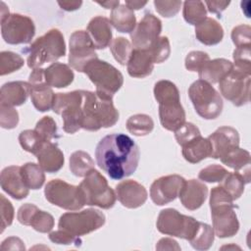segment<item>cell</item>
<instances>
[{
  "label": "cell",
  "instance_id": "6da1fadb",
  "mask_svg": "<svg viewBox=\"0 0 251 251\" xmlns=\"http://www.w3.org/2000/svg\"><path fill=\"white\" fill-rule=\"evenodd\" d=\"M96 163L113 179H123L133 174L138 166L140 152L128 135L113 133L104 136L95 149Z\"/></svg>",
  "mask_w": 251,
  "mask_h": 251
},
{
  "label": "cell",
  "instance_id": "7a4b0ae2",
  "mask_svg": "<svg viewBox=\"0 0 251 251\" xmlns=\"http://www.w3.org/2000/svg\"><path fill=\"white\" fill-rule=\"evenodd\" d=\"M81 128L97 131L101 127L113 126L119 121V112L115 108L113 98L98 92L82 90Z\"/></svg>",
  "mask_w": 251,
  "mask_h": 251
},
{
  "label": "cell",
  "instance_id": "3957f363",
  "mask_svg": "<svg viewBox=\"0 0 251 251\" xmlns=\"http://www.w3.org/2000/svg\"><path fill=\"white\" fill-rule=\"evenodd\" d=\"M154 96L159 103L161 125L170 131H176L185 123V111L180 104L178 88L174 82L162 79L154 85Z\"/></svg>",
  "mask_w": 251,
  "mask_h": 251
},
{
  "label": "cell",
  "instance_id": "277c9868",
  "mask_svg": "<svg viewBox=\"0 0 251 251\" xmlns=\"http://www.w3.org/2000/svg\"><path fill=\"white\" fill-rule=\"evenodd\" d=\"M210 209L214 233L220 238L231 237L239 229L233 200L222 186H215L210 193Z\"/></svg>",
  "mask_w": 251,
  "mask_h": 251
},
{
  "label": "cell",
  "instance_id": "5b68a950",
  "mask_svg": "<svg viewBox=\"0 0 251 251\" xmlns=\"http://www.w3.org/2000/svg\"><path fill=\"white\" fill-rule=\"evenodd\" d=\"M25 52L27 54L26 63L30 69H37L46 63L55 62L66 55L64 35L59 29L52 28L33 41Z\"/></svg>",
  "mask_w": 251,
  "mask_h": 251
},
{
  "label": "cell",
  "instance_id": "8992f818",
  "mask_svg": "<svg viewBox=\"0 0 251 251\" xmlns=\"http://www.w3.org/2000/svg\"><path fill=\"white\" fill-rule=\"evenodd\" d=\"M251 62H234L229 73L219 82L221 94L240 107L250 100Z\"/></svg>",
  "mask_w": 251,
  "mask_h": 251
},
{
  "label": "cell",
  "instance_id": "52a82bcc",
  "mask_svg": "<svg viewBox=\"0 0 251 251\" xmlns=\"http://www.w3.org/2000/svg\"><path fill=\"white\" fill-rule=\"evenodd\" d=\"M188 96L201 118L214 120L222 114L223 99L211 83L202 79L194 81L188 88Z\"/></svg>",
  "mask_w": 251,
  "mask_h": 251
},
{
  "label": "cell",
  "instance_id": "ba28073f",
  "mask_svg": "<svg viewBox=\"0 0 251 251\" xmlns=\"http://www.w3.org/2000/svg\"><path fill=\"white\" fill-rule=\"evenodd\" d=\"M83 73L95 84L96 92L107 97L113 98L124 83L122 73L113 65L98 58L91 60L85 66Z\"/></svg>",
  "mask_w": 251,
  "mask_h": 251
},
{
  "label": "cell",
  "instance_id": "9c48e42d",
  "mask_svg": "<svg viewBox=\"0 0 251 251\" xmlns=\"http://www.w3.org/2000/svg\"><path fill=\"white\" fill-rule=\"evenodd\" d=\"M78 186L86 205L110 209L116 203V193L109 186L105 176L95 169L84 176Z\"/></svg>",
  "mask_w": 251,
  "mask_h": 251
},
{
  "label": "cell",
  "instance_id": "30bf717a",
  "mask_svg": "<svg viewBox=\"0 0 251 251\" xmlns=\"http://www.w3.org/2000/svg\"><path fill=\"white\" fill-rule=\"evenodd\" d=\"M82 90L56 93L52 110L63 119V129L70 134L81 128Z\"/></svg>",
  "mask_w": 251,
  "mask_h": 251
},
{
  "label": "cell",
  "instance_id": "8fae6325",
  "mask_svg": "<svg viewBox=\"0 0 251 251\" xmlns=\"http://www.w3.org/2000/svg\"><path fill=\"white\" fill-rule=\"evenodd\" d=\"M200 222L194 218L180 214L177 210L167 208L162 210L157 218V229L167 235L190 240L197 232Z\"/></svg>",
  "mask_w": 251,
  "mask_h": 251
},
{
  "label": "cell",
  "instance_id": "7c38bea8",
  "mask_svg": "<svg viewBox=\"0 0 251 251\" xmlns=\"http://www.w3.org/2000/svg\"><path fill=\"white\" fill-rule=\"evenodd\" d=\"M105 222V215L101 211L89 208L80 212L63 214L59 219L58 226L74 235L81 236L97 230Z\"/></svg>",
  "mask_w": 251,
  "mask_h": 251
},
{
  "label": "cell",
  "instance_id": "4fadbf2b",
  "mask_svg": "<svg viewBox=\"0 0 251 251\" xmlns=\"http://www.w3.org/2000/svg\"><path fill=\"white\" fill-rule=\"evenodd\" d=\"M44 195L51 204L69 211L79 210L85 205L79 186L72 185L59 178L47 182Z\"/></svg>",
  "mask_w": 251,
  "mask_h": 251
},
{
  "label": "cell",
  "instance_id": "5bb4252c",
  "mask_svg": "<svg viewBox=\"0 0 251 251\" xmlns=\"http://www.w3.org/2000/svg\"><path fill=\"white\" fill-rule=\"evenodd\" d=\"M1 34L8 44L29 43L35 34V25L27 16L10 14L1 20Z\"/></svg>",
  "mask_w": 251,
  "mask_h": 251
},
{
  "label": "cell",
  "instance_id": "9a60e30c",
  "mask_svg": "<svg viewBox=\"0 0 251 251\" xmlns=\"http://www.w3.org/2000/svg\"><path fill=\"white\" fill-rule=\"evenodd\" d=\"M95 46L85 30H75L70 37L69 65L79 73H83L85 66L93 59L98 58Z\"/></svg>",
  "mask_w": 251,
  "mask_h": 251
},
{
  "label": "cell",
  "instance_id": "2e32d148",
  "mask_svg": "<svg viewBox=\"0 0 251 251\" xmlns=\"http://www.w3.org/2000/svg\"><path fill=\"white\" fill-rule=\"evenodd\" d=\"M162 31V22L151 13H147L130 32L134 49H148L159 37Z\"/></svg>",
  "mask_w": 251,
  "mask_h": 251
},
{
  "label": "cell",
  "instance_id": "e0dca14e",
  "mask_svg": "<svg viewBox=\"0 0 251 251\" xmlns=\"http://www.w3.org/2000/svg\"><path fill=\"white\" fill-rule=\"evenodd\" d=\"M185 179L178 175L161 176L153 181L150 187V198L159 206L174 201L185 183Z\"/></svg>",
  "mask_w": 251,
  "mask_h": 251
},
{
  "label": "cell",
  "instance_id": "ac0fdd59",
  "mask_svg": "<svg viewBox=\"0 0 251 251\" xmlns=\"http://www.w3.org/2000/svg\"><path fill=\"white\" fill-rule=\"evenodd\" d=\"M116 195L121 204L128 209L142 206L148 197L146 188L133 179H126L117 184Z\"/></svg>",
  "mask_w": 251,
  "mask_h": 251
},
{
  "label": "cell",
  "instance_id": "d6986e66",
  "mask_svg": "<svg viewBox=\"0 0 251 251\" xmlns=\"http://www.w3.org/2000/svg\"><path fill=\"white\" fill-rule=\"evenodd\" d=\"M212 146L211 158L220 159L229 150L239 146L238 131L231 126H221L207 137Z\"/></svg>",
  "mask_w": 251,
  "mask_h": 251
},
{
  "label": "cell",
  "instance_id": "ffe728a7",
  "mask_svg": "<svg viewBox=\"0 0 251 251\" xmlns=\"http://www.w3.org/2000/svg\"><path fill=\"white\" fill-rule=\"evenodd\" d=\"M1 188L11 197L17 200L25 198L29 193V188L24 182L21 167L10 166L2 170L0 176Z\"/></svg>",
  "mask_w": 251,
  "mask_h": 251
},
{
  "label": "cell",
  "instance_id": "44dd1931",
  "mask_svg": "<svg viewBox=\"0 0 251 251\" xmlns=\"http://www.w3.org/2000/svg\"><path fill=\"white\" fill-rule=\"evenodd\" d=\"M30 92L31 86L28 82L22 80L7 82L0 89V105L21 106L26 102Z\"/></svg>",
  "mask_w": 251,
  "mask_h": 251
},
{
  "label": "cell",
  "instance_id": "7402d4cb",
  "mask_svg": "<svg viewBox=\"0 0 251 251\" xmlns=\"http://www.w3.org/2000/svg\"><path fill=\"white\" fill-rule=\"evenodd\" d=\"M208 195V187L197 179L186 180L179 192L181 204L190 211L197 210L205 202Z\"/></svg>",
  "mask_w": 251,
  "mask_h": 251
},
{
  "label": "cell",
  "instance_id": "603a6c76",
  "mask_svg": "<svg viewBox=\"0 0 251 251\" xmlns=\"http://www.w3.org/2000/svg\"><path fill=\"white\" fill-rule=\"evenodd\" d=\"M35 156L39 166L47 173H57L64 166L63 152L57 144L51 141H45Z\"/></svg>",
  "mask_w": 251,
  "mask_h": 251
},
{
  "label": "cell",
  "instance_id": "cb8c5ba5",
  "mask_svg": "<svg viewBox=\"0 0 251 251\" xmlns=\"http://www.w3.org/2000/svg\"><path fill=\"white\" fill-rule=\"evenodd\" d=\"M109 19L96 16L90 20L87 25V33L89 34L96 49H105L112 42V27Z\"/></svg>",
  "mask_w": 251,
  "mask_h": 251
},
{
  "label": "cell",
  "instance_id": "d4e9b609",
  "mask_svg": "<svg viewBox=\"0 0 251 251\" xmlns=\"http://www.w3.org/2000/svg\"><path fill=\"white\" fill-rule=\"evenodd\" d=\"M154 61L148 49H134L126 64L127 73L132 77L143 78L151 75Z\"/></svg>",
  "mask_w": 251,
  "mask_h": 251
},
{
  "label": "cell",
  "instance_id": "484cf974",
  "mask_svg": "<svg viewBox=\"0 0 251 251\" xmlns=\"http://www.w3.org/2000/svg\"><path fill=\"white\" fill-rule=\"evenodd\" d=\"M44 76L46 84L50 87L63 88L69 86L75 75L70 66L63 63H52L49 67L44 69Z\"/></svg>",
  "mask_w": 251,
  "mask_h": 251
},
{
  "label": "cell",
  "instance_id": "4316f807",
  "mask_svg": "<svg viewBox=\"0 0 251 251\" xmlns=\"http://www.w3.org/2000/svg\"><path fill=\"white\" fill-rule=\"evenodd\" d=\"M195 36L204 45H216L224 37V28L215 19L207 17L203 22L195 25Z\"/></svg>",
  "mask_w": 251,
  "mask_h": 251
},
{
  "label": "cell",
  "instance_id": "83f0119b",
  "mask_svg": "<svg viewBox=\"0 0 251 251\" xmlns=\"http://www.w3.org/2000/svg\"><path fill=\"white\" fill-rule=\"evenodd\" d=\"M232 63L224 58L209 60L198 72L199 78L209 83H219L231 70Z\"/></svg>",
  "mask_w": 251,
  "mask_h": 251
},
{
  "label": "cell",
  "instance_id": "f1b7e54d",
  "mask_svg": "<svg viewBox=\"0 0 251 251\" xmlns=\"http://www.w3.org/2000/svg\"><path fill=\"white\" fill-rule=\"evenodd\" d=\"M212 153V146L208 138L199 135L182 146L183 158L191 163L196 164L202 160L210 157Z\"/></svg>",
  "mask_w": 251,
  "mask_h": 251
},
{
  "label": "cell",
  "instance_id": "f546056e",
  "mask_svg": "<svg viewBox=\"0 0 251 251\" xmlns=\"http://www.w3.org/2000/svg\"><path fill=\"white\" fill-rule=\"evenodd\" d=\"M110 22L118 31L125 33H130L136 25V18L133 11L124 4H120L112 10Z\"/></svg>",
  "mask_w": 251,
  "mask_h": 251
},
{
  "label": "cell",
  "instance_id": "4dcf8cb0",
  "mask_svg": "<svg viewBox=\"0 0 251 251\" xmlns=\"http://www.w3.org/2000/svg\"><path fill=\"white\" fill-rule=\"evenodd\" d=\"M55 94L47 84L31 86L30 98L34 108L39 112H46L52 109Z\"/></svg>",
  "mask_w": 251,
  "mask_h": 251
},
{
  "label": "cell",
  "instance_id": "1f68e13d",
  "mask_svg": "<svg viewBox=\"0 0 251 251\" xmlns=\"http://www.w3.org/2000/svg\"><path fill=\"white\" fill-rule=\"evenodd\" d=\"M70 170L75 176H85L94 170V161L88 153L81 150L75 151L70 157Z\"/></svg>",
  "mask_w": 251,
  "mask_h": 251
},
{
  "label": "cell",
  "instance_id": "d6a6232c",
  "mask_svg": "<svg viewBox=\"0 0 251 251\" xmlns=\"http://www.w3.org/2000/svg\"><path fill=\"white\" fill-rule=\"evenodd\" d=\"M44 170L35 163H26L21 167L24 182L29 189H39L45 181Z\"/></svg>",
  "mask_w": 251,
  "mask_h": 251
},
{
  "label": "cell",
  "instance_id": "836d02e7",
  "mask_svg": "<svg viewBox=\"0 0 251 251\" xmlns=\"http://www.w3.org/2000/svg\"><path fill=\"white\" fill-rule=\"evenodd\" d=\"M127 130L135 136H145L154 128L152 118L145 114H136L129 117L126 121Z\"/></svg>",
  "mask_w": 251,
  "mask_h": 251
},
{
  "label": "cell",
  "instance_id": "e575fe53",
  "mask_svg": "<svg viewBox=\"0 0 251 251\" xmlns=\"http://www.w3.org/2000/svg\"><path fill=\"white\" fill-rule=\"evenodd\" d=\"M220 159L223 164L235 170L236 172L249 167L251 162L250 153L247 150L240 148L239 146L229 150Z\"/></svg>",
  "mask_w": 251,
  "mask_h": 251
},
{
  "label": "cell",
  "instance_id": "d590c367",
  "mask_svg": "<svg viewBox=\"0 0 251 251\" xmlns=\"http://www.w3.org/2000/svg\"><path fill=\"white\" fill-rule=\"evenodd\" d=\"M183 18L186 23L197 25L207 18V10L202 1L183 2Z\"/></svg>",
  "mask_w": 251,
  "mask_h": 251
},
{
  "label": "cell",
  "instance_id": "8d00e7d4",
  "mask_svg": "<svg viewBox=\"0 0 251 251\" xmlns=\"http://www.w3.org/2000/svg\"><path fill=\"white\" fill-rule=\"evenodd\" d=\"M214 237L215 233L213 227L208 224L200 222L196 234L189 240V242L194 249L199 251H205L212 246L214 242Z\"/></svg>",
  "mask_w": 251,
  "mask_h": 251
},
{
  "label": "cell",
  "instance_id": "74e56055",
  "mask_svg": "<svg viewBox=\"0 0 251 251\" xmlns=\"http://www.w3.org/2000/svg\"><path fill=\"white\" fill-rule=\"evenodd\" d=\"M245 183L247 182L242 174H240L239 172H229L225 179L222 181L221 185L226 190V192L234 201L242 195Z\"/></svg>",
  "mask_w": 251,
  "mask_h": 251
},
{
  "label": "cell",
  "instance_id": "f35d334b",
  "mask_svg": "<svg viewBox=\"0 0 251 251\" xmlns=\"http://www.w3.org/2000/svg\"><path fill=\"white\" fill-rule=\"evenodd\" d=\"M110 50L115 60L121 65H126L133 51L131 43L125 37H117L112 40Z\"/></svg>",
  "mask_w": 251,
  "mask_h": 251
},
{
  "label": "cell",
  "instance_id": "ab89813d",
  "mask_svg": "<svg viewBox=\"0 0 251 251\" xmlns=\"http://www.w3.org/2000/svg\"><path fill=\"white\" fill-rule=\"evenodd\" d=\"M25 64L24 59L12 51H2L0 53V75H6L20 70Z\"/></svg>",
  "mask_w": 251,
  "mask_h": 251
},
{
  "label": "cell",
  "instance_id": "60d3db41",
  "mask_svg": "<svg viewBox=\"0 0 251 251\" xmlns=\"http://www.w3.org/2000/svg\"><path fill=\"white\" fill-rule=\"evenodd\" d=\"M19 141L24 150L34 155L38 153L45 142L34 129L23 130L19 135Z\"/></svg>",
  "mask_w": 251,
  "mask_h": 251
},
{
  "label": "cell",
  "instance_id": "b9f144b4",
  "mask_svg": "<svg viewBox=\"0 0 251 251\" xmlns=\"http://www.w3.org/2000/svg\"><path fill=\"white\" fill-rule=\"evenodd\" d=\"M34 130L44 141H51L52 139L59 137L56 122L50 116H45L40 119L36 123Z\"/></svg>",
  "mask_w": 251,
  "mask_h": 251
},
{
  "label": "cell",
  "instance_id": "7bdbcfd3",
  "mask_svg": "<svg viewBox=\"0 0 251 251\" xmlns=\"http://www.w3.org/2000/svg\"><path fill=\"white\" fill-rule=\"evenodd\" d=\"M153 61L156 64L166 61L171 54V45L167 36H159L156 41L148 48Z\"/></svg>",
  "mask_w": 251,
  "mask_h": 251
},
{
  "label": "cell",
  "instance_id": "ee69618b",
  "mask_svg": "<svg viewBox=\"0 0 251 251\" xmlns=\"http://www.w3.org/2000/svg\"><path fill=\"white\" fill-rule=\"evenodd\" d=\"M30 226L38 232H49L54 227V218L51 214L37 209L31 218Z\"/></svg>",
  "mask_w": 251,
  "mask_h": 251
},
{
  "label": "cell",
  "instance_id": "f6af8a7d",
  "mask_svg": "<svg viewBox=\"0 0 251 251\" xmlns=\"http://www.w3.org/2000/svg\"><path fill=\"white\" fill-rule=\"evenodd\" d=\"M228 173L223 166L213 164L202 169L198 174V177L200 180L206 182H222Z\"/></svg>",
  "mask_w": 251,
  "mask_h": 251
},
{
  "label": "cell",
  "instance_id": "bcb514c9",
  "mask_svg": "<svg viewBox=\"0 0 251 251\" xmlns=\"http://www.w3.org/2000/svg\"><path fill=\"white\" fill-rule=\"evenodd\" d=\"M199 135H201L199 128L192 123H184L175 131V137L181 147Z\"/></svg>",
  "mask_w": 251,
  "mask_h": 251
},
{
  "label": "cell",
  "instance_id": "7dc6e473",
  "mask_svg": "<svg viewBox=\"0 0 251 251\" xmlns=\"http://www.w3.org/2000/svg\"><path fill=\"white\" fill-rule=\"evenodd\" d=\"M210 60L209 55L203 51H191L185 57V68L190 72H199Z\"/></svg>",
  "mask_w": 251,
  "mask_h": 251
},
{
  "label": "cell",
  "instance_id": "c3c4849f",
  "mask_svg": "<svg viewBox=\"0 0 251 251\" xmlns=\"http://www.w3.org/2000/svg\"><path fill=\"white\" fill-rule=\"evenodd\" d=\"M19 124V113L14 107L0 105V126L6 129L15 128Z\"/></svg>",
  "mask_w": 251,
  "mask_h": 251
},
{
  "label": "cell",
  "instance_id": "681fc988",
  "mask_svg": "<svg viewBox=\"0 0 251 251\" xmlns=\"http://www.w3.org/2000/svg\"><path fill=\"white\" fill-rule=\"evenodd\" d=\"M251 27L248 25H239L232 28L231 39L236 47L250 46Z\"/></svg>",
  "mask_w": 251,
  "mask_h": 251
},
{
  "label": "cell",
  "instance_id": "f907efd6",
  "mask_svg": "<svg viewBox=\"0 0 251 251\" xmlns=\"http://www.w3.org/2000/svg\"><path fill=\"white\" fill-rule=\"evenodd\" d=\"M49 239L56 244H65V245L75 244V246L81 245V239L79 238V236L74 235V234L70 233L69 231L61 229V228L50 232Z\"/></svg>",
  "mask_w": 251,
  "mask_h": 251
},
{
  "label": "cell",
  "instance_id": "816d5d0a",
  "mask_svg": "<svg viewBox=\"0 0 251 251\" xmlns=\"http://www.w3.org/2000/svg\"><path fill=\"white\" fill-rule=\"evenodd\" d=\"M0 211H1V232L4 231V229L11 226L14 220V207L12 203L3 195H0Z\"/></svg>",
  "mask_w": 251,
  "mask_h": 251
},
{
  "label": "cell",
  "instance_id": "f5cc1de1",
  "mask_svg": "<svg viewBox=\"0 0 251 251\" xmlns=\"http://www.w3.org/2000/svg\"><path fill=\"white\" fill-rule=\"evenodd\" d=\"M156 11L165 18L176 16L181 6V1H154Z\"/></svg>",
  "mask_w": 251,
  "mask_h": 251
},
{
  "label": "cell",
  "instance_id": "db71d44e",
  "mask_svg": "<svg viewBox=\"0 0 251 251\" xmlns=\"http://www.w3.org/2000/svg\"><path fill=\"white\" fill-rule=\"evenodd\" d=\"M37 209L38 208L35 205L30 203H25L22 205L18 210V214H17L18 221L24 226H30L31 218Z\"/></svg>",
  "mask_w": 251,
  "mask_h": 251
},
{
  "label": "cell",
  "instance_id": "11a10c76",
  "mask_svg": "<svg viewBox=\"0 0 251 251\" xmlns=\"http://www.w3.org/2000/svg\"><path fill=\"white\" fill-rule=\"evenodd\" d=\"M204 4H206L207 9L210 13L216 14L220 18L222 13L227 8L230 2L229 1H205Z\"/></svg>",
  "mask_w": 251,
  "mask_h": 251
},
{
  "label": "cell",
  "instance_id": "9f6ffc18",
  "mask_svg": "<svg viewBox=\"0 0 251 251\" xmlns=\"http://www.w3.org/2000/svg\"><path fill=\"white\" fill-rule=\"evenodd\" d=\"M1 249L2 250H25V247L24 245V242L19 237L11 236L6 238L2 242Z\"/></svg>",
  "mask_w": 251,
  "mask_h": 251
},
{
  "label": "cell",
  "instance_id": "6f0895ef",
  "mask_svg": "<svg viewBox=\"0 0 251 251\" xmlns=\"http://www.w3.org/2000/svg\"><path fill=\"white\" fill-rule=\"evenodd\" d=\"M28 83L30 84V86L46 84L45 76H44V69H42V68L33 69V71L31 72V74L28 76Z\"/></svg>",
  "mask_w": 251,
  "mask_h": 251
},
{
  "label": "cell",
  "instance_id": "680465c9",
  "mask_svg": "<svg viewBox=\"0 0 251 251\" xmlns=\"http://www.w3.org/2000/svg\"><path fill=\"white\" fill-rule=\"evenodd\" d=\"M250 46H241L236 47V49L233 51V60L234 62H251L250 55H251V49Z\"/></svg>",
  "mask_w": 251,
  "mask_h": 251
},
{
  "label": "cell",
  "instance_id": "91938a15",
  "mask_svg": "<svg viewBox=\"0 0 251 251\" xmlns=\"http://www.w3.org/2000/svg\"><path fill=\"white\" fill-rule=\"evenodd\" d=\"M157 250H180V247L178 246L177 242L172 238H162L158 241V244L156 245Z\"/></svg>",
  "mask_w": 251,
  "mask_h": 251
},
{
  "label": "cell",
  "instance_id": "94428289",
  "mask_svg": "<svg viewBox=\"0 0 251 251\" xmlns=\"http://www.w3.org/2000/svg\"><path fill=\"white\" fill-rule=\"evenodd\" d=\"M58 5L61 9L71 12L79 9L82 5V1H58Z\"/></svg>",
  "mask_w": 251,
  "mask_h": 251
},
{
  "label": "cell",
  "instance_id": "6125c7cd",
  "mask_svg": "<svg viewBox=\"0 0 251 251\" xmlns=\"http://www.w3.org/2000/svg\"><path fill=\"white\" fill-rule=\"evenodd\" d=\"M148 2L147 1H139V0H126L125 5L127 6L129 9L133 10H139L143 8Z\"/></svg>",
  "mask_w": 251,
  "mask_h": 251
},
{
  "label": "cell",
  "instance_id": "be15d7a7",
  "mask_svg": "<svg viewBox=\"0 0 251 251\" xmlns=\"http://www.w3.org/2000/svg\"><path fill=\"white\" fill-rule=\"evenodd\" d=\"M96 3L99 4L100 6L104 7L105 9H112V10L120 5V1L119 0L118 1H102V2L97 1Z\"/></svg>",
  "mask_w": 251,
  "mask_h": 251
},
{
  "label": "cell",
  "instance_id": "e7e4bbea",
  "mask_svg": "<svg viewBox=\"0 0 251 251\" xmlns=\"http://www.w3.org/2000/svg\"><path fill=\"white\" fill-rule=\"evenodd\" d=\"M1 7H2L1 8V20H3L5 18H7L10 15V13H9L8 7L5 5L4 2H1Z\"/></svg>",
  "mask_w": 251,
  "mask_h": 251
}]
</instances>
